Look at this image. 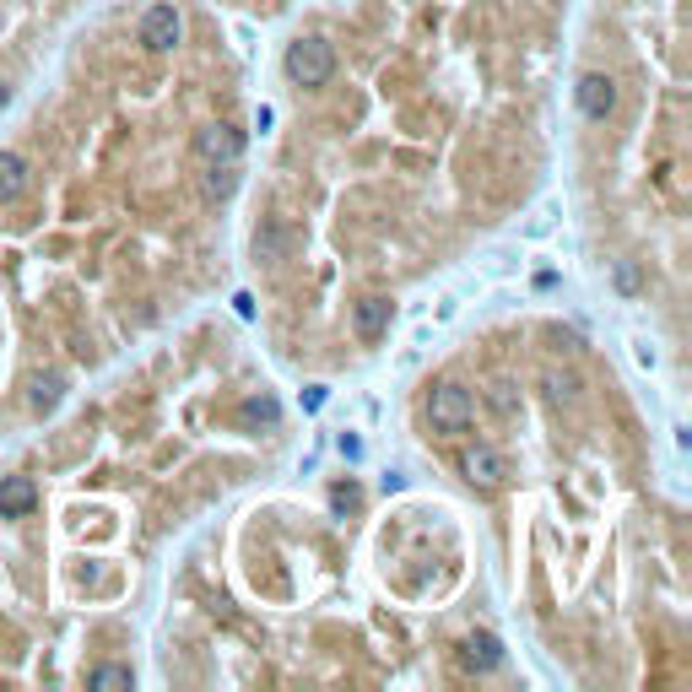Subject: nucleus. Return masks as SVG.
Instances as JSON below:
<instances>
[{"mask_svg":"<svg viewBox=\"0 0 692 692\" xmlns=\"http://www.w3.org/2000/svg\"><path fill=\"white\" fill-rule=\"evenodd\" d=\"M287 76L298 87H325L336 76V49L330 38H292L287 44Z\"/></svg>","mask_w":692,"mask_h":692,"instance_id":"f257e3e1","label":"nucleus"},{"mask_svg":"<svg viewBox=\"0 0 692 692\" xmlns=\"http://www.w3.org/2000/svg\"><path fill=\"white\" fill-rule=\"evenodd\" d=\"M471 417H476V406H471V390L455 379H444V384H433V395H428V422L438 433H460V428H471Z\"/></svg>","mask_w":692,"mask_h":692,"instance_id":"f03ea898","label":"nucleus"},{"mask_svg":"<svg viewBox=\"0 0 692 692\" xmlns=\"http://www.w3.org/2000/svg\"><path fill=\"white\" fill-rule=\"evenodd\" d=\"M460 476L471 487H503V482H509V460H503L492 444H471L460 455Z\"/></svg>","mask_w":692,"mask_h":692,"instance_id":"7ed1b4c3","label":"nucleus"},{"mask_svg":"<svg viewBox=\"0 0 692 692\" xmlns=\"http://www.w3.org/2000/svg\"><path fill=\"white\" fill-rule=\"evenodd\" d=\"M195 152H201V163H238V157H244V130L201 125L195 130Z\"/></svg>","mask_w":692,"mask_h":692,"instance_id":"20e7f679","label":"nucleus"},{"mask_svg":"<svg viewBox=\"0 0 692 692\" xmlns=\"http://www.w3.org/2000/svg\"><path fill=\"white\" fill-rule=\"evenodd\" d=\"M574 98H579L584 119H606L611 109H617V82H611L606 71H584L579 87H574Z\"/></svg>","mask_w":692,"mask_h":692,"instance_id":"39448f33","label":"nucleus"},{"mask_svg":"<svg viewBox=\"0 0 692 692\" xmlns=\"http://www.w3.org/2000/svg\"><path fill=\"white\" fill-rule=\"evenodd\" d=\"M179 38H184V22H179V11H173V6H152L141 17V44L152 49V55H168Z\"/></svg>","mask_w":692,"mask_h":692,"instance_id":"423d86ee","label":"nucleus"},{"mask_svg":"<svg viewBox=\"0 0 692 692\" xmlns=\"http://www.w3.org/2000/svg\"><path fill=\"white\" fill-rule=\"evenodd\" d=\"M460 665H465V671H498V665H503L498 633H465L460 638Z\"/></svg>","mask_w":692,"mask_h":692,"instance_id":"0eeeda50","label":"nucleus"},{"mask_svg":"<svg viewBox=\"0 0 692 692\" xmlns=\"http://www.w3.org/2000/svg\"><path fill=\"white\" fill-rule=\"evenodd\" d=\"M38 503L33 476H0V519H22Z\"/></svg>","mask_w":692,"mask_h":692,"instance_id":"6e6552de","label":"nucleus"},{"mask_svg":"<svg viewBox=\"0 0 692 692\" xmlns=\"http://www.w3.org/2000/svg\"><path fill=\"white\" fill-rule=\"evenodd\" d=\"M352 330H357V341L374 346L384 330H390V303H384V298H363V303L352 309Z\"/></svg>","mask_w":692,"mask_h":692,"instance_id":"1a4fd4ad","label":"nucleus"},{"mask_svg":"<svg viewBox=\"0 0 692 692\" xmlns=\"http://www.w3.org/2000/svg\"><path fill=\"white\" fill-rule=\"evenodd\" d=\"M22 190H28V163L17 152H0V206L17 201Z\"/></svg>","mask_w":692,"mask_h":692,"instance_id":"9d476101","label":"nucleus"},{"mask_svg":"<svg viewBox=\"0 0 692 692\" xmlns=\"http://www.w3.org/2000/svg\"><path fill=\"white\" fill-rule=\"evenodd\" d=\"M130 682H136V676H130V665H98V671L87 676L92 692H130Z\"/></svg>","mask_w":692,"mask_h":692,"instance_id":"9b49d317","label":"nucleus"},{"mask_svg":"<svg viewBox=\"0 0 692 692\" xmlns=\"http://www.w3.org/2000/svg\"><path fill=\"white\" fill-rule=\"evenodd\" d=\"M60 395H65V384H60L55 374H38V379H33V390H28V401H33V411H55V406H60Z\"/></svg>","mask_w":692,"mask_h":692,"instance_id":"f8f14e48","label":"nucleus"},{"mask_svg":"<svg viewBox=\"0 0 692 692\" xmlns=\"http://www.w3.org/2000/svg\"><path fill=\"white\" fill-rule=\"evenodd\" d=\"M282 249H287V233H282V228H260V233H255V260L276 265V260H282Z\"/></svg>","mask_w":692,"mask_h":692,"instance_id":"ddd939ff","label":"nucleus"},{"mask_svg":"<svg viewBox=\"0 0 692 692\" xmlns=\"http://www.w3.org/2000/svg\"><path fill=\"white\" fill-rule=\"evenodd\" d=\"M244 417L255 422V428H276V417H282V406H276L271 395H260V401H249V406H244Z\"/></svg>","mask_w":692,"mask_h":692,"instance_id":"4468645a","label":"nucleus"},{"mask_svg":"<svg viewBox=\"0 0 692 692\" xmlns=\"http://www.w3.org/2000/svg\"><path fill=\"white\" fill-rule=\"evenodd\" d=\"M233 163H211V173H206V195H217V201H222V195H233Z\"/></svg>","mask_w":692,"mask_h":692,"instance_id":"2eb2a0df","label":"nucleus"},{"mask_svg":"<svg viewBox=\"0 0 692 692\" xmlns=\"http://www.w3.org/2000/svg\"><path fill=\"white\" fill-rule=\"evenodd\" d=\"M547 395H552V401H574V395H579V379H574V374H547Z\"/></svg>","mask_w":692,"mask_h":692,"instance_id":"dca6fc26","label":"nucleus"},{"mask_svg":"<svg viewBox=\"0 0 692 692\" xmlns=\"http://www.w3.org/2000/svg\"><path fill=\"white\" fill-rule=\"evenodd\" d=\"M638 282H644V276H638V265L622 260V265H617V287H622V292H638Z\"/></svg>","mask_w":692,"mask_h":692,"instance_id":"f3484780","label":"nucleus"},{"mask_svg":"<svg viewBox=\"0 0 692 692\" xmlns=\"http://www.w3.org/2000/svg\"><path fill=\"white\" fill-rule=\"evenodd\" d=\"M330 503H336V509L346 514V509H357V492H352V487H336V492H330Z\"/></svg>","mask_w":692,"mask_h":692,"instance_id":"a211bd4d","label":"nucleus"},{"mask_svg":"<svg viewBox=\"0 0 692 692\" xmlns=\"http://www.w3.org/2000/svg\"><path fill=\"white\" fill-rule=\"evenodd\" d=\"M492 406H498V411H514V395H509V384H498V390H492Z\"/></svg>","mask_w":692,"mask_h":692,"instance_id":"6ab92c4d","label":"nucleus"},{"mask_svg":"<svg viewBox=\"0 0 692 692\" xmlns=\"http://www.w3.org/2000/svg\"><path fill=\"white\" fill-rule=\"evenodd\" d=\"M303 406H309V411H319V406H325V384H314V390L303 395Z\"/></svg>","mask_w":692,"mask_h":692,"instance_id":"aec40b11","label":"nucleus"}]
</instances>
